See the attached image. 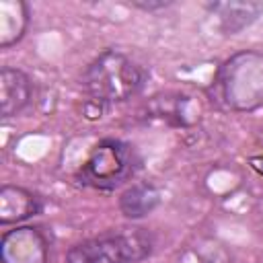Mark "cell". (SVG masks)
Masks as SVG:
<instances>
[{
	"label": "cell",
	"instance_id": "6da1fadb",
	"mask_svg": "<svg viewBox=\"0 0 263 263\" xmlns=\"http://www.w3.org/2000/svg\"><path fill=\"white\" fill-rule=\"evenodd\" d=\"M146 82L144 68L129 55L105 49L84 70L82 86L95 105L123 103L136 97Z\"/></svg>",
	"mask_w": 263,
	"mask_h": 263
},
{
	"label": "cell",
	"instance_id": "7a4b0ae2",
	"mask_svg": "<svg viewBox=\"0 0 263 263\" xmlns=\"http://www.w3.org/2000/svg\"><path fill=\"white\" fill-rule=\"evenodd\" d=\"M216 86L232 111H255L263 105V53L245 49L230 55L218 70Z\"/></svg>",
	"mask_w": 263,
	"mask_h": 263
},
{
	"label": "cell",
	"instance_id": "3957f363",
	"mask_svg": "<svg viewBox=\"0 0 263 263\" xmlns=\"http://www.w3.org/2000/svg\"><path fill=\"white\" fill-rule=\"evenodd\" d=\"M140 164L142 158L132 144L107 138L92 148L88 158L82 162L76 179L86 187L109 191L132 181L140 171Z\"/></svg>",
	"mask_w": 263,
	"mask_h": 263
},
{
	"label": "cell",
	"instance_id": "277c9868",
	"mask_svg": "<svg viewBox=\"0 0 263 263\" xmlns=\"http://www.w3.org/2000/svg\"><path fill=\"white\" fill-rule=\"evenodd\" d=\"M154 240L144 228L109 232L76 242L66 253V263H140L152 253Z\"/></svg>",
	"mask_w": 263,
	"mask_h": 263
},
{
	"label": "cell",
	"instance_id": "5b68a950",
	"mask_svg": "<svg viewBox=\"0 0 263 263\" xmlns=\"http://www.w3.org/2000/svg\"><path fill=\"white\" fill-rule=\"evenodd\" d=\"M49 245L45 234L33 226H18L4 232L0 240L2 263H47Z\"/></svg>",
	"mask_w": 263,
	"mask_h": 263
},
{
	"label": "cell",
	"instance_id": "8992f818",
	"mask_svg": "<svg viewBox=\"0 0 263 263\" xmlns=\"http://www.w3.org/2000/svg\"><path fill=\"white\" fill-rule=\"evenodd\" d=\"M33 95L31 78L18 68H2L0 72V115L4 119L18 115Z\"/></svg>",
	"mask_w": 263,
	"mask_h": 263
},
{
	"label": "cell",
	"instance_id": "52a82bcc",
	"mask_svg": "<svg viewBox=\"0 0 263 263\" xmlns=\"http://www.w3.org/2000/svg\"><path fill=\"white\" fill-rule=\"evenodd\" d=\"M41 210L39 197L25 187L4 185L0 189V224H12L35 216Z\"/></svg>",
	"mask_w": 263,
	"mask_h": 263
},
{
	"label": "cell",
	"instance_id": "ba28073f",
	"mask_svg": "<svg viewBox=\"0 0 263 263\" xmlns=\"http://www.w3.org/2000/svg\"><path fill=\"white\" fill-rule=\"evenodd\" d=\"M210 10L218 16L220 29L226 35H234L257 21V16L263 12L261 2H216L210 6Z\"/></svg>",
	"mask_w": 263,
	"mask_h": 263
},
{
	"label": "cell",
	"instance_id": "9c48e42d",
	"mask_svg": "<svg viewBox=\"0 0 263 263\" xmlns=\"http://www.w3.org/2000/svg\"><path fill=\"white\" fill-rule=\"evenodd\" d=\"M29 25V6L23 0H0V47L16 43Z\"/></svg>",
	"mask_w": 263,
	"mask_h": 263
},
{
	"label": "cell",
	"instance_id": "30bf717a",
	"mask_svg": "<svg viewBox=\"0 0 263 263\" xmlns=\"http://www.w3.org/2000/svg\"><path fill=\"white\" fill-rule=\"evenodd\" d=\"M158 203H160V191L152 183H134L119 197L121 214L132 220L148 216Z\"/></svg>",
	"mask_w": 263,
	"mask_h": 263
},
{
	"label": "cell",
	"instance_id": "8fae6325",
	"mask_svg": "<svg viewBox=\"0 0 263 263\" xmlns=\"http://www.w3.org/2000/svg\"><path fill=\"white\" fill-rule=\"evenodd\" d=\"M171 2H164V0H160V2H142V0H136L134 2V6L136 8H142V10H158V8H166Z\"/></svg>",
	"mask_w": 263,
	"mask_h": 263
},
{
	"label": "cell",
	"instance_id": "7c38bea8",
	"mask_svg": "<svg viewBox=\"0 0 263 263\" xmlns=\"http://www.w3.org/2000/svg\"><path fill=\"white\" fill-rule=\"evenodd\" d=\"M249 166H251L257 175L263 177V156H251V158H249Z\"/></svg>",
	"mask_w": 263,
	"mask_h": 263
}]
</instances>
